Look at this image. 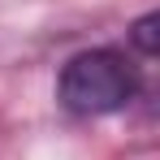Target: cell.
I'll use <instances>...</instances> for the list:
<instances>
[{
  "instance_id": "cell-1",
  "label": "cell",
  "mask_w": 160,
  "mask_h": 160,
  "mask_svg": "<svg viewBox=\"0 0 160 160\" xmlns=\"http://www.w3.org/2000/svg\"><path fill=\"white\" fill-rule=\"evenodd\" d=\"M134 95H138V69L117 48H87V52L69 56L56 82V100L74 117L121 112Z\"/></svg>"
},
{
  "instance_id": "cell-2",
  "label": "cell",
  "mask_w": 160,
  "mask_h": 160,
  "mask_svg": "<svg viewBox=\"0 0 160 160\" xmlns=\"http://www.w3.org/2000/svg\"><path fill=\"white\" fill-rule=\"evenodd\" d=\"M156 13H147V18H138V22H134V30H130V39H134V48H138V52L143 56H156Z\"/></svg>"
}]
</instances>
